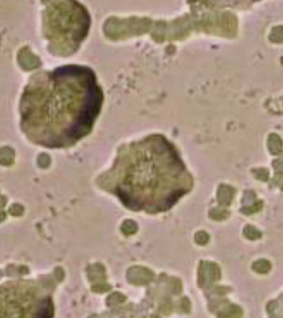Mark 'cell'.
I'll return each mask as SVG.
<instances>
[{
  "label": "cell",
  "instance_id": "cell-1",
  "mask_svg": "<svg viewBox=\"0 0 283 318\" xmlns=\"http://www.w3.org/2000/svg\"><path fill=\"white\" fill-rule=\"evenodd\" d=\"M168 148L162 139L154 136L122 145L112 167L98 181L129 208L154 209L155 198L170 180Z\"/></svg>",
  "mask_w": 283,
  "mask_h": 318
},
{
  "label": "cell",
  "instance_id": "cell-2",
  "mask_svg": "<svg viewBox=\"0 0 283 318\" xmlns=\"http://www.w3.org/2000/svg\"><path fill=\"white\" fill-rule=\"evenodd\" d=\"M256 263V265H254V269L256 271L260 273H266L269 270L270 264L267 261L260 260Z\"/></svg>",
  "mask_w": 283,
  "mask_h": 318
},
{
  "label": "cell",
  "instance_id": "cell-3",
  "mask_svg": "<svg viewBox=\"0 0 283 318\" xmlns=\"http://www.w3.org/2000/svg\"><path fill=\"white\" fill-rule=\"evenodd\" d=\"M196 239L197 243H199V244H204V243H206L207 242L208 240H209V238H208V236L206 235V234H205L204 232H202L201 234L200 233L199 234L197 235Z\"/></svg>",
  "mask_w": 283,
  "mask_h": 318
},
{
  "label": "cell",
  "instance_id": "cell-4",
  "mask_svg": "<svg viewBox=\"0 0 283 318\" xmlns=\"http://www.w3.org/2000/svg\"><path fill=\"white\" fill-rule=\"evenodd\" d=\"M247 237H252V235H253V238H256V237H260V233L257 232V231L255 230H247Z\"/></svg>",
  "mask_w": 283,
  "mask_h": 318
}]
</instances>
